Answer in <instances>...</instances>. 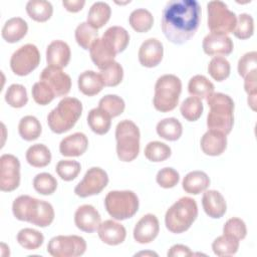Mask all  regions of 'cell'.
Wrapping results in <instances>:
<instances>
[{"label": "cell", "instance_id": "1", "mask_svg": "<svg viewBox=\"0 0 257 257\" xmlns=\"http://www.w3.org/2000/svg\"><path fill=\"white\" fill-rule=\"evenodd\" d=\"M201 6L196 0H171L162 12L161 27L166 38L183 44L192 38L200 24Z\"/></svg>", "mask_w": 257, "mask_h": 257}, {"label": "cell", "instance_id": "2", "mask_svg": "<svg viewBox=\"0 0 257 257\" xmlns=\"http://www.w3.org/2000/svg\"><path fill=\"white\" fill-rule=\"evenodd\" d=\"M12 212L17 220L29 222L38 227L49 226L55 216L50 203L28 195H21L13 201Z\"/></svg>", "mask_w": 257, "mask_h": 257}, {"label": "cell", "instance_id": "3", "mask_svg": "<svg viewBox=\"0 0 257 257\" xmlns=\"http://www.w3.org/2000/svg\"><path fill=\"white\" fill-rule=\"evenodd\" d=\"M210 110L207 115L209 130L219 131L226 136L231 133L234 124V101L228 94L212 92L206 97Z\"/></svg>", "mask_w": 257, "mask_h": 257}, {"label": "cell", "instance_id": "4", "mask_svg": "<svg viewBox=\"0 0 257 257\" xmlns=\"http://www.w3.org/2000/svg\"><path fill=\"white\" fill-rule=\"evenodd\" d=\"M82 112V103L75 97H63L47 115L49 128L55 134H62L74 126Z\"/></svg>", "mask_w": 257, "mask_h": 257}, {"label": "cell", "instance_id": "5", "mask_svg": "<svg viewBox=\"0 0 257 257\" xmlns=\"http://www.w3.org/2000/svg\"><path fill=\"white\" fill-rule=\"evenodd\" d=\"M198 216L196 201L190 197H182L166 212L165 224L167 229L175 234L187 231Z\"/></svg>", "mask_w": 257, "mask_h": 257}, {"label": "cell", "instance_id": "6", "mask_svg": "<svg viewBox=\"0 0 257 257\" xmlns=\"http://www.w3.org/2000/svg\"><path fill=\"white\" fill-rule=\"evenodd\" d=\"M182 91V81L174 74H164L160 76L155 84L154 106L161 112L173 110L180 98Z\"/></svg>", "mask_w": 257, "mask_h": 257}, {"label": "cell", "instance_id": "7", "mask_svg": "<svg viewBox=\"0 0 257 257\" xmlns=\"http://www.w3.org/2000/svg\"><path fill=\"white\" fill-rule=\"evenodd\" d=\"M141 133L138 125L130 119H123L116 124V154L120 161L132 162L140 152Z\"/></svg>", "mask_w": 257, "mask_h": 257}, {"label": "cell", "instance_id": "8", "mask_svg": "<svg viewBox=\"0 0 257 257\" xmlns=\"http://www.w3.org/2000/svg\"><path fill=\"white\" fill-rule=\"evenodd\" d=\"M139 198L133 191H110L104 199V206L115 220L132 218L139 210Z\"/></svg>", "mask_w": 257, "mask_h": 257}, {"label": "cell", "instance_id": "9", "mask_svg": "<svg viewBox=\"0 0 257 257\" xmlns=\"http://www.w3.org/2000/svg\"><path fill=\"white\" fill-rule=\"evenodd\" d=\"M208 27L211 32L232 33L237 22L236 14L222 1H210L207 4Z\"/></svg>", "mask_w": 257, "mask_h": 257}, {"label": "cell", "instance_id": "10", "mask_svg": "<svg viewBox=\"0 0 257 257\" xmlns=\"http://www.w3.org/2000/svg\"><path fill=\"white\" fill-rule=\"evenodd\" d=\"M85 250V240L77 235H58L47 244V252L53 257H77L83 255Z\"/></svg>", "mask_w": 257, "mask_h": 257}, {"label": "cell", "instance_id": "11", "mask_svg": "<svg viewBox=\"0 0 257 257\" xmlns=\"http://www.w3.org/2000/svg\"><path fill=\"white\" fill-rule=\"evenodd\" d=\"M40 63V53L38 48L31 43H27L15 50L10 58L12 71L19 76H24L32 72Z\"/></svg>", "mask_w": 257, "mask_h": 257}, {"label": "cell", "instance_id": "12", "mask_svg": "<svg viewBox=\"0 0 257 257\" xmlns=\"http://www.w3.org/2000/svg\"><path fill=\"white\" fill-rule=\"evenodd\" d=\"M108 184V176L104 170L98 167L88 169L83 179L75 186L74 193L80 198L99 194Z\"/></svg>", "mask_w": 257, "mask_h": 257}, {"label": "cell", "instance_id": "13", "mask_svg": "<svg viewBox=\"0 0 257 257\" xmlns=\"http://www.w3.org/2000/svg\"><path fill=\"white\" fill-rule=\"evenodd\" d=\"M20 184V162L10 154L0 157V189L3 192L16 190Z\"/></svg>", "mask_w": 257, "mask_h": 257}, {"label": "cell", "instance_id": "14", "mask_svg": "<svg viewBox=\"0 0 257 257\" xmlns=\"http://www.w3.org/2000/svg\"><path fill=\"white\" fill-rule=\"evenodd\" d=\"M40 80L50 86L56 97L66 95L71 88V78L61 68L48 65L41 71Z\"/></svg>", "mask_w": 257, "mask_h": 257}, {"label": "cell", "instance_id": "15", "mask_svg": "<svg viewBox=\"0 0 257 257\" xmlns=\"http://www.w3.org/2000/svg\"><path fill=\"white\" fill-rule=\"evenodd\" d=\"M202 46L204 52L211 56H226L234 49L233 41L228 35L215 32H211L204 37Z\"/></svg>", "mask_w": 257, "mask_h": 257}, {"label": "cell", "instance_id": "16", "mask_svg": "<svg viewBox=\"0 0 257 257\" xmlns=\"http://www.w3.org/2000/svg\"><path fill=\"white\" fill-rule=\"evenodd\" d=\"M160 231L158 218L153 214L144 215L134 228V239L140 244H148L156 239Z\"/></svg>", "mask_w": 257, "mask_h": 257}, {"label": "cell", "instance_id": "17", "mask_svg": "<svg viewBox=\"0 0 257 257\" xmlns=\"http://www.w3.org/2000/svg\"><path fill=\"white\" fill-rule=\"evenodd\" d=\"M163 43L157 38L146 39L139 49V61L145 67H155L163 59Z\"/></svg>", "mask_w": 257, "mask_h": 257}, {"label": "cell", "instance_id": "18", "mask_svg": "<svg viewBox=\"0 0 257 257\" xmlns=\"http://www.w3.org/2000/svg\"><path fill=\"white\" fill-rule=\"evenodd\" d=\"M101 218L98 211L89 204L79 206L74 213V223L76 227L86 233H92L97 230Z\"/></svg>", "mask_w": 257, "mask_h": 257}, {"label": "cell", "instance_id": "19", "mask_svg": "<svg viewBox=\"0 0 257 257\" xmlns=\"http://www.w3.org/2000/svg\"><path fill=\"white\" fill-rule=\"evenodd\" d=\"M97 234L103 243L110 246L121 244L126 237V231L123 225L113 220H105L100 223L97 228Z\"/></svg>", "mask_w": 257, "mask_h": 257}, {"label": "cell", "instance_id": "20", "mask_svg": "<svg viewBox=\"0 0 257 257\" xmlns=\"http://www.w3.org/2000/svg\"><path fill=\"white\" fill-rule=\"evenodd\" d=\"M70 47L62 40H53L46 48V62L49 66L63 68L70 60Z\"/></svg>", "mask_w": 257, "mask_h": 257}, {"label": "cell", "instance_id": "21", "mask_svg": "<svg viewBox=\"0 0 257 257\" xmlns=\"http://www.w3.org/2000/svg\"><path fill=\"white\" fill-rule=\"evenodd\" d=\"M200 145L204 154L213 157L220 156L227 148V137L219 131L208 130L203 135Z\"/></svg>", "mask_w": 257, "mask_h": 257}, {"label": "cell", "instance_id": "22", "mask_svg": "<svg viewBox=\"0 0 257 257\" xmlns=\"http://www.w3.org/2000/svg\"><path fill=\"white\" fill-rule=\"evenodd\" d=\"M202 206L205 213L213 219L223 217L227 210L226 201L223 195L216 190L205 191L202 197Z\"/></svg>", "mask_w": 257, "mask_h": 257}, {"label": "cell", "instance_id": "23", "mask_svg": "<svg viewBox=\"0 0 257 257\" xmlns=\"http://www.w3.org/2000/svg\"><path fill=\"white\" fill-rule=\"evenodd\" d=\"M87 147V137L83 133H74L62 139L59 144V152L64 157H79L85 153Z\"/></svg>", "mask_w": 257, "mask_h": 257}, {"label": "cell", "instance_id": "24", "mask_svg": "<svg viewBox=\"0 0 257 257\" xmlns=\"http://www.w3.org/2000/svg\"><path fill=\"white\" fill-rule=\"evenodd\" d=\"M90 58L92 62L99 68H104L107 64L114 60L116 55L113 48L109 45V43L104 40L102 37L97 38L89 49Z\"/></svg>", "mask_w": 257, "mask_h": 257}, {"label": "cell", "instance_id": "25", "mask_svg": "<svg viewBox=\"0 0 257 257\" xmlns=\"http://www.w3.org/2000/svg\"><path fill=\"white\" fill-rule=\"evenodd\" d=\"M27 22L21 17H12L8 19L2 27L1 35L3 39L9 43L20 41L27 33Z\"/></svg>", "mask_w": 257, "mask_h": 257}, {"label": "cell", "instance_id": "26", "mask_svg": "<svg viewBox=\"0 0 257 257\" xmlns=\"http://www.w3.org/2000/svg\"><path fill=\"white\" fill-rule=\"evenodd\" d=\"M77 84L79 90L87 96H93L99 93L104 86L100 74L93 70H85L80 73L77 79Z\"/></svg>", "mask_w": 257, "mask_h": 257}, {"label": "cell", "instance_id": "27", "mask_svg": "<svg viewBox=\"0 0 257 257\" xmlns=\"http://www.w3.org/2000/svg\"><path fill=\"white\" fill-rule=\"evenodd\" d=\"M210 185V178L203 171H192L188 173L182 182L184 191L188 194L198 195L207 190Z\"/></svg>", "mask_w": 257, "mask_h": 257}, {"label": "cell", "instance_id": "28", "mask_svg": "<svg viewBox=\"0 0 257 257\" xmlns=\"http://www.w3.org/2000/svg\"><path fill=\"white\" fill-rule=\"evenodd\" d=\"M102 38L109 43L116 54L122 52L130 42V34L121 26H110L103 33Z\"/></svg>", "mask_w": 257, "mask_h": 257}, {"label": "cell", "instance_id": "29", "mask_svg": "<svg viewBox=\"0 0 257 257\" xmlns=\"http://www.w3.org/2000/svg\"><path fill=\"white\" fill-rule=\"evenodd\" d=\"M111 9L109 5L102 1L94 2L87 13V23L93 28L99 29L103 27L109 20Z\"/></svg>", "mask_w": 257, "mask_h": 257}, {"label": "cell", "instance_id": "30", "mask_svg": "<svg viewBox=\"0 0 257 257\" xmlns=\"http://www.w3.org/2000/svg\"><path fill=\"white\" fill-rule=\"evenodd\" d=\"M110 119V115L99 107L90 109L87 114V123L91 131L97 135H104L109 131Z\"/></svg>", "mask_w": 257, "mask_h": 257}, {"label": "cell", "instance_id": "31", "mask_svg": "<svg viewBox=\"0 0 257 257\" xmlns=\"http://www.w3.org/2000/svg\"><path fill=\"white\" fill-rule=\"evenodd\" d=\"M157 134L167 141H177L183 134V126L179 119L175 117H167L160 120L156 127Z\"/></svg>", "mask_w": 257, "mask_h": 257}, {"label": "cell", "instance_id": "32", "mask_svg": "<svg viewBox=\"0 0 257 257\" xmlns=\"http://www.w3.org/2000/svg\"><path fill=\"white\" fill-rule=\"evenodd\" d=\"M27 163L35 168L46 167L51 162V153L43 144H35L30 146L26 151Z\"/></svg>", "mask_w": 257, "mask_h": 257}, {"label": "cell", "instance_id": "33", "mask_svg": "<svg viewBox=\"0 0 257 257\" xmlns=\"http://www.w3.org/2000/svg\"><path fill=\"white\" fill-rule=\"evenodd\" d=\"M26 12L31 19L37 22H45L52 16L53 7L46 0H29L26 4Z\"/></svg>", "mask_w": 257, "mask_h": 257}, {"label": "cell", "instance_id": "34", "mask_svg": "<svg viewBox=\"0 0 257 257\" xmlns=\"http://www.w3.org/2000/svg\"><path fill=\"white\" fill-rule=\"evenodd\" d=\"M42 127L40 121L34 115L23 116L18 124V133L25 141H34L41 135Z\"/></svg>", "mask_w": 257, "mask_h": 257}, {"label": "cell", "instance_id": "35", "mask_svg": "<svg viewBox=\"0 0 257 257\" xmlns=\"http://www.w3.org/2000/svg\"><path fill=\"white\" fill-rule=\"evenodd\" d=\"M214 84L204 75H194L188 83L189 93L199 99L206 98L212 92H214Z\"/></svg>", "mask_w": 257, "mask_h": 257}, {"label": "cell", "instance_id": "36", "mask_svg": "<svg viewBox=\"0 0 257 257\" xmlns=\"http://www.w3.org/2000/svg\"><path fill=\"white\" fill-rule=\"evenodd\" d=\"M212 249L217 256H232L239 249V240L233 236L223 234L213 241Z\"/></svg>", "mask_w": 257, "mask_h": 257}, {"label": "cell", "instance_id": "37", "mask_svg": "<svg viewBox=\"0 0 257 257\" xmlns=\"http://www.w3.org/2000/svg\"><path fill=\"white\" fill-rule=\"evenodd\" d=\"M128 22L134 30L143 33L149 31L153 27L154 17L149 10L145 8H138L130 14Z\"/></svg>", "mask_w": 257, "mask_h": 257}, {"label": "cell", "instance_id": "38", "mask_svg": "<svg viewBox=\"0 0 257 257\" xmlns=\"http://www.w3.org/2000/svg\"><path fill=\"white\" fill-rule=\"evenodd\" d=\"M17 242L26 250L38 249L44 241L43 234L32 228L21 229L17 234Z\"/></svg>", "mask_w": 257, "mask_h": 257}, {"label": "cell", "instance_id": "39", "mask_svg": "<svg viewBox=\"0 0 257 257\" xmlns=\"http://www.w3.org/2000/svg\"><path fill=\"white\" fill-rule=\"evenodd\" d=\"M75 40L83 49H90L93 42L98 38L97 29L93 28L87 22H81L75 29Z\"/></svg>", "mask_w": 257, "mask_h": 257}, {"label": "cell", "instance_id": "40", "mask_svg": "<svg viewBox=\"0 0 257 257\" xmlns=\"http://www.w3.org/2000/svg\"><path fill=\"white\" fill-rule=\"evenodd\" d=\"M145 157L154 163H160L166 161L171 157L172 150L165 143L159 141L150 142L145 148Z\"/></svg>", "mask_w": 257, "mask_h": 257}, {"label": "cell", "instance_id": "41", "mask_svg": "<svg viewBox=\"0 0 257 257\" xmlns=\"http://www.w3.org/2000/svg\"><path fill=\"white\" fill-rule=\"evenodd\" d=\"M230 62L223 56H214L208 64V72L213 79L223 81L230 75Z\"/></svg>", "mask_w": 257, "mask_h": 257}, {"label": "cell", "instance_id": "42", "mask_svg": "<svg viewBox=\"0 0 257 257\" xmlns=\"http://www.w3.org/2000/svg\"><path fill=\"white\" fill-rule=\"evenodd\" d=\"M99 74L104 86H116L123 78V68L118 62L113 60L104 68L100 69Z\"/></svg>", "mask_w": 257, "mask_h": 257}, {"label": "cell", "instance_id": "43", "mask_svg": "<svg viewBox=\"0 0 257 257\" xmlns=\"http://www.w3.org/2000/svg\"><path fill=\"white\" fill-rule=\"evenodd\" d=\"M98 107L107 112L110 117H115L121 114L124 110V100L116 94H106L100 98Z\"/></svg>", "mask_w": 257, "mask_h": 257}, {"label": "cell", "instance_id": "44", "mask_svg": "<svg viewBox=\"0 0 257 257\" xmlns=\"http://www.w3.org/2000/svg\"><path fill=\"white\" fill-rule=\"evenodd\" d=\"M204 106L201 99L190 96L187 97L180 106V111L183 117L189 121H196L202 115Z\"/></svg>", "mask_w": 257, "mask_h": 257}, {"label": "cell", "instance_id": "45", "mask_svg": "<svg viewBox=\"0 0 257 257\" xmlns=\"http://www.w3.org/2000/svg\"><path fill=\"white\" fill-rule=\"evenodd\" d=\"M5 100L12 107H23L28 101L26 88L22 84H11L5 92Z\"/></svg>", "mask_w": 257, "mask_h": 257}, {"label": "cell", "instance_id": "46", "mask_svg": "<svg viewBox=\"0 0 257 257\" xmlns=\"http://www.w3.org/2000/svg\"><path fill=\"white\" fill-rule=\"evenodd\" d=\"M33 188L41 195H51L56 191L57 181L49 173H39L33 179Z\"/></svg>", "mask_w": 257, "mask_h": 257}, {"label": "cell", "instance_id": "47", "mask_svg": "<svg viewBox=\"0 0 257 257\" xmlns=\"http://www.w3.org/2000/svg\"><path fill=\"white\" fill-rule=\"evenodd\" d=\"M234 35L239 39H248L254 33V20L250 14L241 13L237 17L236 26L233 30Z\"/></svg>", "mask_w": 257, "mask_h": 257}, {"label": "cell", "instance_id": "48", "mask_svg": "<svg viewBox=\"0 0 257 257\" xmlns=\"http://www.w3.org/2000/svg\"><path fill=\"white\" fill-rule=\"evenodd\" d=\"M81 166L74 160H61L56 164L55 171L57 175L64 181L74 180L80 173Z\"/></svg>", "mask_w": 257, "mask_h": 257}, {"label": "cell", "instance_id": "49", "mask_svg": "<svg viewBox=\"0 0 257 257\" xmlns=\"http://www.w3.org/2000/svg\"><path fill=\"white\" fill-rule=\"evenodd\" d=\"M31 93L34 101L40 105H46L56 97L50 86L42 80L37 81L33 84L31 88Z\"/></svg>", "mask_w": 257, "mask_h": 257}, {"label": "cell", "instance_id": "50", "mask_svg": "<svg viewBox=\"0 0 257 257\" xmlns=\"http://www.w3.org/2000/svg\"><path fill=\"white\" fill-rule=\"evenodd\" d=\"M223 234L233 236L239 241L243 240L247 235L246 224L240 218H237V217L230 218L226 221V223L223 226Z\"/></svg>", "mask_w": 257, "mask_h": 257}, {"label": "cell", "instance_id": "51", "mask_svg": "<svg viewBox=\"0 0 257 257\" xmlns=\"http://www.w3.org/2000/svg\"><path fill=\"white\" fill-rule=\"evenodd\" d=\"M156 181L162 188L170 189L175 187L179 183L180 175L175 169L166 167L158 172L156 176Z\"/></svg>", "mask_w": 257, "mask_h": 257}, {"label": "cell", "instance_id": "52", "mask_svg": "<svg viewBox=\"0 0 257 257\" xmlns=\"http://www.w3.org/2000/svg\"><path fill=\"white\" fill-rule=\"evenodd\" d=\"M257 52L250 51L240 57L238 61V73L242 77H246L253 71H256Z\"/></svg>", "mask_w": 257, "mask_h": 257}, {"label": "cell", "instance_id": "53", "mask_svg": "<svg viewBox=\"0 0 257 257\" xmlns=\"http://www.w3.org/2000/svg\"><path fill=\"white\" fill-rule=\"evenodd\" d=\"M244 89L248 93V104L253 110H255L257 95V72H251L246 77H244Z\"/></svg>", "mask_w": 257, "mask_h": 257}, {"label": "cell", "instance_id": "54", "mask_svg": "<svg viewBox=\"0 0 257 257\" xmlns=\"http://www.w3.org/2000/svg\"><path fill=\"white\" fill-rule=\"evenodd\" d=\"M167 255L168 257H189V256H193L194 253L191 251V249L188 246H185L182 244H176L169 249Z\"/></svg>", "mask_w": 257, "mask_h": 257}, {"label": "cell", "instance_id": "55", "mask_svg": "<svg viewBox=\"0 0 257 257\" xmlns=\"http://www.w3.org/2000/svg\"><path fill=\"white\" fill-rule=\"evenodd\" d=\"M85 4L84 0H63L62 5L69 12H78L80 11Z\"/></svg>", "mask_w": 257, "mask_h": 257}, {"label": "cell", "instance_id": "56", "mask_svg": "<svg viewBox=\"0 0 257 257\" xmlns=\"http://www.w3.org/2000/svg\"><path fill=\"white\" fill-rule=\"evenodd\" d=\"M140 256V255H155V256H158V254L157 253H155V252H140V253H138V254H136V256Z\"/></svg>", "mask_w": 257, "mask_h": 257}]
</instances>
